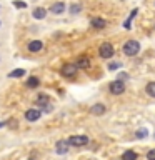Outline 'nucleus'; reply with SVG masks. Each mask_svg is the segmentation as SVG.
<instances>
[{"mask_svg":"<svg viewBox=\"0 0 155 160\" xmlns=\"http://www.w3.org/2000/svg\"><path fill=\"white\" fill-rule=\"evenodd\" d=\"M140 50V43L137 40H128L127 43L123 45V53L128 55V57H133V55H137Z\"/></svg>","mask_w":155,"mask_h":160,"instance_id":"nucleus-1","label":"nucleus"},{"mask_svg":"<svg viewBox=\"0 0 155 160\" xmlns=\"http://www.w3.org/2000/svg\"><path fill=\"white\" fill-rule=\"evenodd\" d=\"M113 53H115L113 45L108 43V42H105V43H102V45L98 47V55H100L102 58H110V57H113Z\"/></svg>","mask_w":155,"mask_h":160,"instance_id":"nucleus-2","label":"nucleus"},{"mask_svg":"<svg viewBox=\"0 0 155 160\" xmlns=\"http://www.w3.org/2000/svg\"><path fill=\"white\" fill-rule=\"evenodd\" d=\"M87 143H88V138L85 135H73V137L68 138V145H73V147H83Z\"/></svg>","mask_w":155,"mask_h":160,"instance_id":"nucleus-3","label":"nucleus"},{"mask_svg":"<svg viewBox=\"0 0 155 160\" xmlns=\"http://www.w3.org/2000/svg\"><path fill=\"white\" fill-rule=\"evenodd\" d=\"M110 92H112L113 95H122L125 92L123 80H113V82L110 83Z\"/></svg>","mask_w":155,"mask_h":160,"instance_id":"nucleus-4","label":"nucleus"},{"mask_svg":"<svg viewBox=\"0 0 155 160\" xmlns=\"http://www.w3.org/2000/svg\"><path fill=\"white\" fill-rule=\"evenodd\" d=\"M77 65H73V63H67V65H63L62 67V75L63 77H68V78H72L75 77V73H77Z\"/></svg>","mask_w":155,"mask_h":160,"instance_id":"nucleus-5","label":"nucleus"},{"mask_svg":"<svg viewBox=\"0 0 155 160\" xmlns=\"http://www.w3.org/2000/svg\"><path fill=\"white\" fill-rule=\"evenodd\" d=\"M40 110H37V108H30V110H27L25 112V118L28 120V122H37V120L40 118Z\"/></svg>","mask_w":155,"mask_h":160,"instance_id":"nucleus-6","label":"nucleus"},{"mask_svg":"<svg viewBox=\"0 0 155 160\" xmlns=\"http://www.w3.org/2000/svg\"><path fill=\"white\" fill-rule=\"evenodd\" d=\"M27 48H28V52H40V50L43 48V43L40 42V40H32Z\"/></svg>","mask_w":155,"mask_h":160,"instance_id":"nucleus-7","label":"nucleus"},{"mask_svg":"<svg viewBox=\"0 0 155 160\" xmlns=\"http://www.w3.org/2000/svg\"><path fill=\"white\" fill-rule=\"evenodd\" d=\"M50 12L58 15V13H63L65 12V3L63 2H57V3H52V7H50Z\"/></svg>","mask_w":155,"mask_h":160,"instance_id":"nucleus-8","label":"nucleus"},{"mask_svg":"<svg viewBox=\"0 0 155 160\" xmlns=\"http://www.w3.org/2000/svg\"><path fill=\"white\" fill-rule=\"evenodd\" d=\"M105 105L103 103H95L92 108H90V112H92L93 115H102V113H105Z\"/></svg>","mask_w":155,"mask_h":160,"instance_id":"nucleus-9","label":"nucleus"},{"mask_svg":"<svg viewBox=\"0 0 155 160\" xmlns=\"http://www.w3.org/2000/svg\"><path fill=\"white\" fill-rule=\"evenodd\" d=\"M57 153H67L68 150V142H65V140H60V142H57Z\"/></svg>","mask_w":155,"mask_h":160,"instance_id":"nucleus-10","label":"nucleus"},{"mask_svg":"<svg viewBox=\"0 0 155 160\" xmlns=\"http://www.w3.org/2000/svg\"><path fill=\"white\" fill-rule=\"evenodd\" d=\"M25 85H27L28 88H37L38 85H40V80L37 77H28L27 82H25Z\"/></svg>","mask_w":155,"mask_h":160,"instance_id":"nucleus-11","label":"nucleus"},{"mask_svg":"<svg viewBox=\"0 0 155 160\" xmlns=\"http://www.w3.org/2000/svg\"><path fill=\"white\" fill-rule=\"evenodd\" d=\"M45 15H47V10L42 8V7H38V8H35V10H33V18H37V20L45 18Z\"/></svg>","mask_w":155,"mask_h":160,"instance_id":"nucleus-12","label":"nucleus"},{"mask_svg":"<svg viewBox=\"0 0 155 160\" xmlns=\"http://www.w3.org/2000/svg\"><path fill=\"white\" fill-rule=\"evenodd\" d=\"M92 27L93 28H105V25H107V22H105L103 18H92Z\"/></svg>","mask_w":155,"mask_h":160,"instance_id":"nucleus-13","label":"nucleus"},{"mask_svg":"<svg viewBox=\"0 0 155 160\" xmlns=\"http://www.w3.org/2000/svg\"><path fill=\"white\" fill-rule=\"evenodd\" d=\"M77 67L78 68H88L90 67V60L87 57H80L78 62H77Z\"/></svg>","mask_w":155,"mask_h":160,"instance_id":"nucleus-14","label":"nucleus"},{"mask_svg":"<svg viewBox=\"0 0 155 160\" xmlns=\"http://www.w3.org/2000/svg\"><path fill=\"white\" fill-rule=\"evenodd\" d=\"M135 15H137V8H135V10H132V13H130V17H128V18L123 22V27L127 28V30H130V28H132V27H130V23H132V20L135 18Z\"/></svg>","mask_w":155,"mask_h":160,"instance_id":"nucleus-15","label":"nucleus"},{"mask_svg":"<svg viewBox=\"0 0 155 160\" xmlns=\"http://www.w3.org/2000/svg\"><path fill=\"white\" fill-rule=\"evenodd\" d=\"M122 160H137V153L133 150H127L123 155H122Z\"/></svg>","mask_w":155,"mask_h":160,"instance_id":"nucleus-16","label":"nucleus"},{"mask_svg":"<svg viewBox=\"0 0 155 160\" xmlns=\"http://www.w3.org/2000/svg\"><path fill=\"white\" fill-rule=\"evenodd\" d=\"M25 75V70L23 68H17V70H13V72H10L8 73V77H13V78H22Z\"/></svg>","mask_w":155,"mask_h":160,"instance_id":"nucleus-17","label":"nucleus"},{"mask_svg":"<svg viewBox=\"0 0 155 160\" xmlns=\"http://www.w3.org/2000/svg\"><path fill=\"white\" fill-rule=\"evenodd\" d=\"M145 92H147L150 97H153V98H155V82L147 83V87H145Z\"/></svg>","mask_w":155,"mask_h":160,"instance_id":"nucleus-18","label":"nucleus"},{"mask_svg":"<svg viewBox=\"0 0 155 160\" xmlns=\"http://www.w3.org/2000/svg\"><path fill=\"white\" fill-rule=\"evenodd\" d=\"M37 103H40V105H45V107H47V103H48V97L47 95H38L37 97Z\"/></svg>","mask_w":155,"mask_h":160,"instance_id":"nucleus-19","label":"nucleus"},{"mask_svg":"<svg viewBox=\"0 0 155 160\" xmlns=\"http://www.w3.org/2000/svg\"><path fill=\"white\" fill-rule=\"evenodd\" d=\"M80 10H82V7H80L78 3H73L72 7H70V13H78Z\"/></svg>","mask_w":155,"mask_h":160,"instance_id":"nucleus-20","label":"nucleus"},{"mask_svg":"<svg viewBox=\"0 0 155 160\" xmlns=\"http://www.w3.org/2000/svg\"><path fill=\"white\" fill-rule=\"evenodd\" d=\"M137 137H138V138H145V137H148V132H147V128H142V130H138V132H137Z\"/></svg>","mask_w":155,"mask_h":160,"instance_id":"nucleus-21","label":"nucleus"},{"mask_svg":"<svg viewBox=\"0 0 155 160\" xmlns=\"http://www.w3.org/2000/svg\"><path fill=\"white\" fill-rule=\"evenodd\" d=\"M147 160H155V148H152V150L147 153Z\"/></svg>","mask_w":155,"mask_h":160,"instance_id":"nucleus-22","label":"nucleus"},{"mask_svg":"<svg viewBox=\"0 0 155 160\" xmlns=\"http://www.w3.org/2000/svg\"><path fill=\"white\" fill-rule=\"evenodd\" d=\"M13 5L17 8H25V7H27V3H25V2H13Z\"/></svg>","mask_w":155,"mask_h":160,"instance_id":"nucleus-23","label":"nucleus"},{"mask_svg":"<svg viewBox=\"0 0 155 160\" xmlns=\"http://www.w3.org/2000/svg\"><path fill=\"white\" fill-rule=\"evenodd\" d=\"M120 67V63H110L108 65V70H117Z\"/></svg>","mask_w":155,"mask_h":160,"instance_id":"nucleus-24","label":"nucleus"},{"mask_svg":"<svg viewBox=\"0 0 155 160\" xmlns=\"http://www.w3.org/2000/svg\"><path fill=\"white\" fill-rule=\"evenodd\" d=\"M0 25H2V22H0Z\"/></svg>","mask_w":155,"mask_h":160,"instance_id":"nucleus-25","label":"nucleus"}]
</instances>
